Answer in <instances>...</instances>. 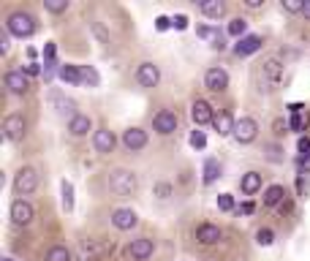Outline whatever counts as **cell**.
I'll list each match as a JSON object with an SVG mask.
<instances>
[{
    "label": "cell",
    "mask_w": 310,
    "mask_h": 261,
    "mask_svg": "<svg viewBox=\"0 0 310 261\" xmlns=\"http://www.w3.org/2000/svg\"><path fill=\"white\" fill-rule=\"evenodd\" d=\"M283 76H286V65L278 58H267L264 63H258V68H256L258 90H261V93H275L278 87L283 85Z\"/></svg>",
    "instance_id": "6da1fadb"
},
{
    "label": "cell",
    "mask_w": 310,
    "mask_h": 261,
    "mask_svg": "<svg viewBox=\"0 0 310 261\" xmlns=\"http://www.w3.org/2000/svg\"><path fill=\"white\" fill-rule=\"evenodd\" d=\"M136 188H139V177H136V172H131V169H114V172H109V191L114 193V196H134Z\"/></svg>",
    "instance_id": "7a4b0ae2"
},
{
    "label": "cell",
    "mask_w": 310,
    "mask_h": 261,
    "mask_svg": "<svg viewBox=\"0 0 310 261\" xmlns=\"http://www.w3.org/2000/svg\"><path fill=\"white\" fill-rule=\"evenodd\" d=\"M6 28H8V33L11 35H17V38H30V35L35 33V17L33 14H28V11H14L11 17H8V22H6Z\"/></svg>",
    "instance_id": "3957f363"
},
{
    "label": "cell",
    "mask_w": 310,
    "mask_h": 261,
    "mask_svg": "<svg viewBox=\"0 0 310 261\" xmlns=\"http://www.w3.org/2000/svg\"><path fill=\"white\" fill-rule=\"evenodd\" d=\"M38 188V172H35L33 166H25L17 172V177H14V193H17V199H25L30 196V193Z\"/></svg>",
    "instance_id": "277c9868"
},
{
    "label": "cell",
    "mask_w": 310,
    "mask_h": 261,
    "mask_svg": "<svg viewBox=\"0 0 310 261\" xmlns=\"http://www.w3.org/2000/svg\"><path fill=\"white\" fill-rule=\"evenodd\" d=\"M8 215H11V223H14V226H30V223H33V218H35V209H33V204H30L28 199H14Z\"/></svg>",
    "instance_id": "5b68a950"
},
{
    "label": "cell",
    "mask_w": 310,
    "mask_h": 261,
    "mask_svg": "<svg viewBox=\"0 0 310 261\" xmlns=\"http://www.w3.org/2000/svg\"><path fill=\"white\" fill-rule=\"evenodd\" d=\"M177 128H180V117H177L171 109H161L158 115L152 117V131H155V134H161V136L174 134Z\"/></svg>",
    "instance_id": "8992f818"
},
{
    "label": "cell",
    "mask_w": 310,
    "mask_h": 261,
    "mask_svg": "<svg viewBox=\"0 0 310 261\" xmlns=\"http://www.w3.org/2000/svg\"><path fill=\"white\" fill-rule=\"evenodd\" d=\"M234 142L237 145H251L253 139L258 136V122L253 120V117H240L237 120V125H234Z\"/></svg>",
    "instance_id": "52a82bcc"
},
{
    "label": "cell",
    "mask_w": 310,
    "mask_h": 261,
    "mask_svg": "<svg viewBox=\"0 0 310 261\" xmlns=\"http://www.w3.org/2000/svg\"><path fill=\"white\" fill-rule=\"evenodd\" d=\"M25 131H28V120L22 115H17V112L3 120V134H6L8 142H22Z\"/></svg>",
    "instance_id": "ba28073f"
},
{
    "label": "cell",
    "mask_w": 310,
    "mask_h": 261,
    "mask_svg": "<svg viewBox=\"0 0 310 261\" xmlns=\"http://www.w3.org/2000/svg\"><path fill=\"white\" fill-rule=\"evenodd\" d=\"M49 104H52V109L57 112V115L68 117V120L79 115V112H76V101L68 98L65 93H60V90H52V93H49Z\"/></svg>",
    "instance_id": "9c48e42d"
},
{
    "label": "cell",
    "mask_w": 310,
    "mask_h": 261,
    "mask_svg": "<svg viewBox=\"0 0 310 261\" xmlns=\"http://www.w3.org/2000/svg\"><path fill=\"white\" fill-rule=\"evenodd\" d=\"M204 87L210 90V93H223L228 87V71L226 68H207L204 74Z\"/></svg>",
    "instance_id": "30bf717a"
},
{
    "label": "cell",
    "mask_w": 310,
    "mask_h": 261,
    "mask_svg": "<svg viewBox=\"0 0 310 261\" xmlns=\"http://www.w3.org/2000/svg\"><path fill=\"white\" fill-rule=\"evenodd\" d=\"M136 82H139L141 87H147V90H150V87H158L161 68L155 63H150V60H147V63H141L139 68H136Z\"/></svg>",
    "instance_id": "8fae6325"
},
{
    "label": "cell",
    "mask_w": 310,
    "mask_h": 261,
    "mask_svg": "<svg viewBox=\"0 0 310 261\" xmlns=\"http://www.w3.org/2000/svg\"><path fill=\"white\" fill-rule=\"evenodd\" d=\"M191 120L196 122V128L210 125V122L215 120V112H212V106L207 104L204 98H196V101L191 104Z\"/></svg>",
    "instance_id": "7c38bea8"
},
{
    "label": "cell",
    "mask_w": 310,
    "mask_h": 261,
    "mask_svg": "<svg viewBox=\"0 0 310 261\" xmlns=\"http://www.w3.org/2000/svg\"><path fill=\"white\" fill-rule=\"evenodd\" d=\"M93 147L101 155H109V152H114V147H117V136L112 134L109 128H98L93 134Z\"/></svg>",
    "instance_id": "4fadbf2b"
},
{
    "label": "cell",
    "mask_w": 310,
    "mask_h": 261,
    "mask_svg": "<svg viewBox=\"0 0 310 261\" xmlns=\"http://www.w3.org/2000/svg\"><path fill=\"white\" fill-rule=\"evenodd\" d=\"M193 237H196V242H201V245H218L223 239V232H221V226H215V223H199L196 232H193Z\"/></svg>",
    "instance_id": "5bb4252c"
},
{
    "label": "cell",
    "mask_w": 310,
    "mask_h": 261,
    "mask_svg": "<svg viewBox=\"0 0 310 261\" xmlns=\"http://www.w3.org/2000/svg\"><path fill=\"white\" fill-rule=\"evenodd\" d=\"M152 253H155V242H152L150 237H139L128 245V256L134 261H147Z\"/></svg>",
    "instance_id": "9a60e30c"
},
{
    "label": "cell",
    "mask_w": 310,
    "mask_h": 261,
    "mask_svg": "<svg viewBox=\"0 0 310 261\" xmlns=\"http://www.w3.org/2000/svg\"><path fill=\"white\" fill-rule=\"evenodd\" d=\"M112 223H114V229H120V232H131V229L139 223V215L128 207H120V209L112 212Z\"/></svg>",
    "instance_id": "2e32d148"
},
{
    "label": "cell",
    "mask_w": 310,
    "mask_h": 261,
    "mask_svg": "<svg viewBox=\"0 0 310 261\" xmlns=\"http://www.w3.org/2000/svg\"><path fill=\"white\" fill-rule=\"evenodd\" d=\"M261 44H264V38L261 35H256V33H248L245 38H240L234 44V55L237 58H248V55H253V52H258V49H261Z\"/></svg>",
    "instance_id": "e0dca14e"
},
{
    "label": "cell",
    "mask_w": 310,
    "mask_h": 261,
    "mask_svg": "<svg viewBox=\"0 0 310 261\" xmlns=\"http://www.w3.org/2000/svg\"><path fill=\"white\" fill-rule=\"evenodd\" d=\"M123 145L128 152H139L147 147V131H141V128H128L123 134Z\"/></svg>",
    "instance_id": "ac0fdd59"
},
{
    "label": "cell",
    "mask_w": 310,
    "mask_h": 261,
    "mask_svg": "<svg viewBox=\"0 0 310 261\" xmlns=\"http://www.w3.org/2000/svg\"><path fill=\"white\" fill-rule=\"evenodd\" d=\"M6 87H8V93H14V95H25V93H30V79L22 71H8Z\"/></svg>",
    "instance_id": "d6986e66"
},
{
    "label": "cell",
    "mask_w": 310,
    "mask_h": 261,
    "mask_svg": "<svg viewBox=\"0 0 310 261\" xmlns=\"http://www.w3.org/2000/svg\"><path fill=\"white\" fill-rule=\"evenodd\" d=\"M90 131H93V120H90L87 115H76V117H71L68 120V134L71 136H87Z\"/></svg>",
    "instance_id": "ffe728a7"
},
{
    "label": "cell",
    "mask_w": 310,
    "mask_h": 261,
    "mask_svg": "<svg viewBox=\"0 0 310 261\" xmlns=\"http://www.w3.org/2000/svg\"><path fill=\"white\" fill-rule=\"evenodd\" d=\"M212 125H215V131H218V136H231L234 134V117H231V112H218L215 115V120H212Z\"/></svg>",
    "instance_id": "44dd1931"
},
{
    "label": "cell",
    "mask_w": 310,
    "mask_h": 261,
    "mask_svg": "<svg viewBox=\"0 0 310 261\" xmlns=\"http://www.w3.org/2000/svg\"><path fill=\"white\" fill-rule=\"evenodd\" d=\"M240 191L245 193V196L258 193V191H261V174H258V172H245L240 177Z\"/></svg>",
    "instance_id": "7402d4cb"
},
{
    "label": "cell",
    "mask_w": 310,
    "mask_h": 261,
    "mask_svg": "<svg viewBox=\"0 0 310 261\" xmlns=\"http://www.w3.org/2000/svg\"><path fill=\"white\" fill-rule=\"evenodd\" d=\"M199 14H204L207 19H221L223 14H226V3H223V0H201Z\"/></svg>",
    "instance_id": "603a6c76"
},
{
    "label": "cell",
    "mask_w": 310,
    "mask_h": 261,
    "mask_svg": "<svg viewBox=\"0 0 310 261\" xmlns=\"http://www.w3.org/2000/svg\"><path fill=\"white\" fill-rule=\"evenodd\" d=\"M60 79L65 82V85H71V87H79L82 85V65H60Z\"/></svg>",
    "instance_id": "cb8c5ba5"
},
{
    "label": "cell",
    "mask_w": 310,
    "mask_h": 261,
    "mask_svg": "<svg viewBox=\"0 0 310 261\" xmlns=\"http://www.w3.org/2000/svg\"><path fill=\"white\" fill-rule=\"evenodd\" d=\"M286 202V188L283 185H269L264 191V207H281Z\"/></svg>",
    "instance_id": "d4e9b609"
},
{
    "label": "cell",
    "mask_w": 310,
    "mask_h": 261,
    "mask_svg": "<svg viewBox=\"0 0 310 261\" xmlns=\"http://www.w3.org/2000/svg\"><path fill=\"white\" fill-rule=\"evenodd\" d=\"M218 177H221V161H218V158H207L204 166H201V180H204V185H212Z\"/></svg>",
    "instance_id": "484cf974"
},
{
    "label": "cell",
    "mask_w": 310,
    "mask_h": 261,
    "mask_svg": "<svg viewBox=\"0 0 310 261\" xmlns=\"http://www.w3.org/2000/svg\"><path fill=\"white\" fill-rule=\"evenodd\" d=\"M44 261H71V250L65 245H52L44 256Z\"/></svg>",
    "instance_id": "4316f807"
},
{
    "label": "cell",
    "mask_w": 310,
    "mask_h": 261,
    "mask_svg": "<svg viewBox=\"0 0 310 261\" xmlns=\"http://www.w3.org/2000/svg\"><path fill=\"white\" fill-rule=\"evenodd\" d=\"M60 196H63V209L65 212H74V185L68 180L60 182Z\"/></svg>",
    "instance_id": "83f0119b"
},
{
    "label": "cell",
    "mask_w": 310,
    "mask_h": 261,
    "mask_svg": "<svg viewBox=\"0 0 310 261\" xmlns=\"http://www.w3.org/2000/svg\"><path fill=\"white\" fill-rule=\"evenodd\" d=\"M82 256H85V261H98V256H101L98 242L95 239H82Z\"/></svg>",
    "instance_id": "f1b7e54d"
},
{
    "label": "cell",
    "mask_w": 310,
    "mask_h": 261,
    "mask_svg": "<svg viewBox=\"0 0 310 261\" xmlns=\"http://www.w3.org/2000/svg\"><path fill=\"white\" fill-rule=\"evenodd\" d=\"M228 35H234L237 41H240V38H245V35H248V22H245L242 17L231 19V22H228Z\"/></svg>",
    "instance_id": "f546056e"
},
{
    "label": "cell",
    "mask_w": 310,
    "mask_h": 261,
    "mask_svg": "<svg viewBox=\"0 0 310 261\" xmlns=\"http://www.w3.org/2000/svg\"><path fill=\"white\" fill-rule=\"evenodd\" d=\"M82 85H87V87H98L101 85V76H98V71H95L93 65H82Z\"/></svg>",
    "instance_id": "4dcf8cb0"
},
{
    "label": "cell",
    "mask_w": 310,
    "mask_h": 261,
    "mask_svg": "<svg viewBox=\"0 0 310 261\" xmlns=\"http://www.w3.org/2000/svg\"><path fill=\"white\" fill-rule=\"evenodd\" d=\"M256 242L261 245V248H269V245L275 242V232H272V229H267V226L258 229V232H256Z\"/></svg>",
    "instance_id": "1f68e13d"
},
{
    "label": "cell",
    "mask_w": 310,
    "mask_h": 261,
    "mask_svg": "<svg viewBox=\"0 0 310 261\" xmlns=\"http://www.w3.org/2000/svg\"><path fill=\"white\" fill-rule=\"evenodd\" d=\"M44 8L49 14H63L68 11V0H44Z\"/></svg>",
    "instance_id": "d6a6232c"
},
{
    "label": "cell",
    "mask_w": 310,
    "mask_h": 261,
    "mask_svg": "<svg viewBox=\"0 0 310 261\" xmlns=\"http://www.w3.org/2000/svg\"><path fill=\"white\" fill-rule=\"evenodd\" d=\"M191 147L193 150H204L207 147V136H204V131H199V128H196V131H191Z\"/></svg>",
    "instance_id": "836d02e7"
},
{
    "label": "cell",
    "mask_w": 310,
    "mask_h": 261,
    "mask_svg": "<svg viewBox=\"0 0 310 261\" xmlns=\"http://www.w3.org/2000/svg\"><path fill=\"white\" fill-rule=\"evenodd\" d=\"M281 8L286 14H302L305 11V0H283Z\"/></svg>",
    "instance_id": "e575fe53"
},
{
    "label": "cell",
    "mask_w": 310,
    "mask_h": 261,
    "mask_svg": "<svg viewBox=\"0 0 310 261\" xmlns=\"http://www.w3.org/2000/svg\"><path fill=\"white\" fill-rule=\"evenodd\" d=\"M218 209H221V212H231V209H237L234 207V196H231V193H221V196H218Z\"/></svg>",
    "instance_id": "d590c367"
},
{
    "label": "cell",
    "mask_w": 310,
    "mask_h": 261,
    "mask_svg": "<svg viewBox=\"0 0 310 261\" xmlns=\"http://www.w3.org/2000/svg\"><path fill=\"white\" fill-rule=\"evenodd\" d=\"M19 71H22V74L28 76V79H30V76H44V68H41L38 63H33V60H30V63H25Z\"/></svg>",
    "instance_id": "8d00e7d4"
},
{
    "label": "cell",
    "mask_w": 310,
    "mask_h": 261,
    "mask_svg": "<svg viewBox=\"0 0 310 261\" xmlns=\"http://www.w3.org/2000/svg\"><path fill=\"white\" fill-rule=\"evenodd\" d=\"M152 193H155L158 199H169V196H171V185H169V182H155Z\"/></svg>",
    "instance_id": "74e56055"
},
{
    "label": "cell",
    "mask_w": 310,
    "mask_h": 261,
    "mask_svg": "<svg viewBox=\"0 0 310 261\" xmlns=\"http://www.w3.org/2000/svg\"><path fill=\"white\" fill-rule=\"evenodd\" d=\"M264 150H267V158H269V161H272V163H281L283 161V155H281V147H278V145H267V147H264Z\"/></svg>",
    "instance_id": "f35d334b"
},
{
    "label": "cell",
    "mask_w": 310,
    "mask_h": 261,
    "mask_svg": "<svg viewBox=\"0 0 310 261\" xmlns=\"http://www.w3.org/2000/svg\"><path fill=\"white\" fill-rule=\"evenodd\" d=\"M57 47H55L52 41H47V47H44V63H57Z\"/></svg>",
    "instance_id": "ab89813d"
},
{
    "label": "cell",
    "mask_w": 310,
    "mask_h": 261,
    "mask_svg": "<svg viewBox=\"0 0 310 261\" xmlns=\"http://www.w3.org/2000/svg\"><path fill=\"white\" fill-rule=\"evenodd\" d=\"M196 35H199V38H204V41H212L218 35V30L215 28H207V25H199V28H196Z\"/></svg>",
    "instance_id": "60d3db41"
},
{
    "label": "cell",
    "mask_w": 310,
    "mask_h": 261,
    "mask_svg": "<svg viewBox=\"0 0 310 261\" xmlns=\"http://www.w3.org/2000/svg\"><path fill=\"white\" fill-rule=\"evenodd\" d=\"M90 28L95 30V35H98V41L101 44H109V33H106V28L101 22H90Z\"/></svg>",
    "instance_id": "b9f144b4"
},
{
    "label": "cell",
    "mask_w": 310,
    "mask_h": 261,
    "mask_svg": "<svg viewBox=\"0 0 310 261\" xmlns=\"http://www.w3.org/2000/svg\"><path fill=\"white\" fill-rule=\"evenodd\" d=\"M297 150H299V155H302V161L305 158H310V136H302V139H299Z\"/></svg>",
    "instance_id": "7bdbcfd3"
},
{
    "label": "cell",
    "mask_w": 310,
    "mask_h": 261,
    "mask_svg": "<svg viewBox=\"0 0 310 261\" xmlns=\"http://www.w3.org/2000/svg\"><path fill=\"white\" fill-rule=\"evenodd\" d=\"M171 28L174 30H185L188 28V17L185 14H174V17H171Z\"/></svg>",
    "instance_id": "ee69618b"
},
{
    "label": "cell",
    "mask_w": 310,
    "mask_h": 261,
    "mask_svg": "<svg viewBox=\"0 0 310 261\" xmlns=\"http://www.w3.org/2000/svg\"><path fill=\"white\" fill-rule=\"evenodd\" d=\"M272 128H275V134L278 136H283V134H288V122L283 120V117H278L275 122H272Z\"/></svg>",
    "instance_id": "f6af8a7d"
},
{
    "label": "cell",
    "mask_w": 310,
    "mask_h": 261,
    "mask_svg": "<svg viewBox=\"0 0 310 261\" xmlns=\"http://www.w3.org/2000/svg\"><path fill=\"white\" fill-rule=\"evenodd\" d=\"M169 28H171V19L169 17H155V30L164 33V30H169Z\"/></svg>",
    "instance_id": "bcb514c9"
},
{
    "label": "cell",
    "mask_w": 310,
    "mask_h": 261,
    "mask_svg": "<svg viewBox=\"0 0 310 261\" xmlns=\"http://www.w3.org/2000/svg\"><path fill=\"white\" fill-rule=\"evenodd\" d=\"M253 209H256L253 202H242L240 207H237V215H253Z\"/></svg>",
    "instance_id": "7dc6e473"
},
{
    "label": "cell",
    "mask_w": 310,
    "mask_h": 261,
    "mask_svg": "<svg viewBox=\"0 0 310 261\" xmlns=\"http://www.w3.org/2000/svg\"><path fill=\"white\" fill-rule=\"evenodd\" d=\"M288 131H302V115H291V120H288Z\"/></svg>",
    "instance_id": "c3c4849f"
},
{
    "label": "cell",
    "mask_w": 310,
    "mask_h": 261,
    "mask_svg": "<svg viewBox=\"0 0 310 261\" xmlns=\"http://www.w3.org/2000/svg\"><path fill=\"white\" fill-rule=\"evenodd\" d=\"M8 35H11V33H0V52H3V55L11 49V38H8Z\"/></svg>",
    "instance_id": "681fc988"
},
{
    "label": "cell",
    "mask_w": 310,
    "mask_h": 261,
    "mask_svg": "<svg viewBox=\"0 0 310 261\" xmlns=\"http://www.w3.org/2000/svg\"><path fill=\"white\" fill-rule=\"evenodd\" d=\"M212 47H215V49H226L228 47V44H226V35H223L221 30H218V35L212 38Z\"/></svg>",
    "instance_id": "f907efd6"
},
{
    "label": "cell",
    "mask_w": 310,
    "mask_h": 261,
    "mask_svg": "<svg viewBox=\"0 0 310 261\" xmlns=\"http://www.w3.org/2000/svg\"><path fill=\"white\" fill-rule=\"evenodd\" d=\"M286 109H288V112H291V115H299V112H302V109H305V104H299V101H297V104H288V106H286Z\"/></svg>",
    "instance_id": "816d5d0a"
},
{
    "label": "cell",
    "mask_w": 310,
    "mask_h": 261,
    "mask_svg": "<svg viewBox=\"0 0 310 261\" xmlns=\"http://www.w3.org/2000/svg\"><path fill=\"white\" fill-rule=\"evenodd\" d=\"M245 6H248V8H261L264 0H245Z\"/></svg>",
    "instance_id": "f5cc1de1"
},
{
    "label": "cell",
    "mask_w": 310,
    "mask_h": 261,
    "mask_svg": "<svg viewBox=\"0 0 310 261\" xmlns=\"http://www.w3.org/2000/svg\"><path fill=\"white\" fill-rule=\"evenodd\" d=\"M291 209H294V204H291V202H288V199H286V202L281 204V212L286 215V212H291Z\"/></svg>",
    "instance_id": "db71d44e"
},
{
    "label": "cell",
    "mask_w": 310,
    "mask_h": 261,
    "mask_svg": "<svg viewBox=\"0 0 310 261\" xmlns=\"http://www.w3.org/2000/svg\"><path fill=\"white\" fill-rule=\"evenodd\" d=\"M302 14L308 17V22H310V0H305V11H302Z\"/></svg>",
    "instance_id": "11a10c76"
},
{
    "label": "cell",
    "mask_w": 310,
    "mask_h": 261,
    "mask_svg": "<svg viewBox=\"0 0 310 261\" xmlns=\"http://www.w3.org/2000/svg\"><path fill=\"white\" fill-rule=\"evenodd\" d=\"M3 261H14V259H3Z\"/></svg>",
    "instance_id": "9f6ffc18"
}]
</instances>
